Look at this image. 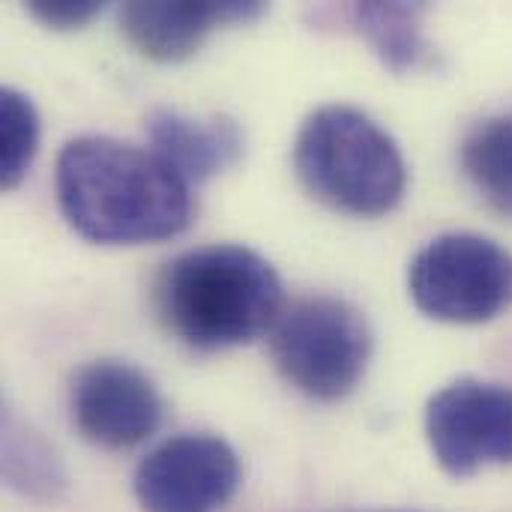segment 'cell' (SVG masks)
Segmentation results:
<instances>
[{"label": "cell", "instance_id": "6da1fadb", "mask_svg": "<svg viewBox=\"0 0 512 512\" xmlns=\"http://www.w3.org/2000/svg\"><path fill=\"white\" fill-rule=\"evenodd\" d=\"M63 219L99 246H141L180 237L192 225V186L150 147L111 135H78L54 168Z\"/></svg>", "mask_w": 512, "mask_h": 512}, {"label": "cell", "instance_id": "7a4b0ae2", "mask_svg": "<svg viewBox=\"0 0 512 512\" xmlns=\"http://www.w3.org/2000/svg\"><path fill=\"white\" fill-rule=\"evenodd\" d=\"M162 327L192 351H228L270 336L285 309L276 267L243 243H207L171 258L153 282Z\"/></svg>", "mask_w": 512, "mask_h": 512}, {"label": "cell", "instance_id": "3957f363", "mask_svg": "<svg viewBox=\"0 0 512 512\" xmlns=\"http://www.w3.org/2000/svg\"><path fill=\"white\" fill-rule=\"evenodd\" d=\"M294 171L324 207L375 219L393 213L408 192V162L396 138L363 108L318 105L297 129Z\"/></svg>", "mask_w": 512, "mask_h": 512}, {"label": "cell", "instance_id": "277c9868", "mask_svg": "<svg viewBox=\"0 0 512 512\" xmlns=\"http://www.w3.org/2000/svg\"><path fill=\"white\" fill-rule=\"evenodd\" d=\"M375 351L369 318L333 294H309L285 303L270 354L282 378L315 402H339L357 390Z\"/></svg>", "mask_w": 512, "mask_h": 512}, {"label": "cell", "instance_id": "5b68a950", "mask_svg": "<svg viewBox=\"0 0 512 512\" xmlns=\"http://www.w3.org/2000/svg\"><path fill=\"white\" fill-rule=\"evenodd\" d=\"M414 306L441 324H486L512 306V252L492 237L450 231L429 240L408 267Z\"/></svg>", "mask_w": 512, "mask_h": 512}, {"label": "cell", "instance_id": "8992f818", "mask_svg": "<svg viewBox=\"0 0 512 512\" xmlns=\"http://www.w3.org/2000/svg\"><path fill=\"white\" fill-rule=\"evenodd\" d=\"M423 429L438 468L456 480L512 465V387L453 381L426 402Z\"/></svg>", "mask_w": 512, "mask_h": 512}, {"label": "cell", "instance_id": "52a82bcc", "mask_svg": "<svg viewBox=\"0 0 512 512\" xmlns=\"http://www.w3.org/2000/svg\"><path fill=\"white\" fill-rule=\"evenodd\" d=\"M240 477V456L222 435L180 432L138 462L132 492L144 512H222Z\"/></svg>", "mask_w": 512, "mask_h": 512}, {"label": "cell", "instance_id": "ba28073f", "mask_svg": "<svg viewBox=\"0 0 512 512\" xmlns=\"http://www.w3.org/2000/svg\"><path fill=\"white\" fill-rule=\"evenodd\" d=\"M69 417L87 444L123 453L159 432L165 399L138 366L126 360H90L69 381Z\"/></svg>", "mask_w": 512, "mask_h": 512}, {"label": "cell", "instance_id": "9c48e42d", "mask_svg": "<svg viewBox=\"0 0 512 512\" xmlns=\"http://www.w3.org/2000/svg\"><path fill=\"white\" fill-rule=\"evenodd\" d=\"M264 9L261 0H132L117 9V21L135 51L177 63L192 57L213 30L249 24Z\"/></svg>", "mask_w": 512, "mask_h": 512}, {"label": "cell", "instance_id": "30bf717a", "mask_svg": "<svg viewBox=\"0 0 512 512\" xmlns=\"http://www.w3.org/2000/svg\"><path fill=\"white\" fill-rule=\"evenodd\" d=\"M150 150L189 186L207 183L234 168L246 150V135L234 117H192L180 108H153L144 120Z\"/></svg>", "mask_w": 512, "mask_h": 512}, {"label": "cell", "instance_id": "8fae6325", "mask_svg": "<svg viewBox=\"0 0 512 512\" xmlns=\"http://www.w3.org/2000/svg\"><path fill=\"white\" fill-rule=\"evenodd\" d=\"M3 486L33 504H57L69 492V471L57 447L9 402L0 414Z\"/></svg>", "mask_w": 512, "mask_h": 512}, {"label": "cell", "instance_id": "7c38bea8", "mask_svg": "<svg viewBox=\"0 0 512 512\" xmlns=\"http://www.w3.org/2000/svg\"><path fill=\"white\" fill-rule=\"evenodd\" d=\"M426 6L402 0H366L351 6V21L378 60L396 75H414L435 63V48L423 30Z\"/></svg>", "mask_w": 512, "mask_h": 512}, {"label": "cell", "instance_id": "4fadbf2b", "mask_svg": "<svg viewBox=\"0 0 512 512\" xmlns=\"http://www.w3.org/2000/svg\"><path fill=\"white\" fill-rule=\"evenodd\" d=\"M462 168L477 195L512 219V111L480 120L462 141Z\"/></svg>", "mask_w": 512, "mask_h": 512}, {"label": "cell", "instance_id": "5bb4252c", "mask_svg": "<svg viewBox=\"0 0 512 512\" xmlns=\"http://www.w3.org/2000/svg\"><path fill=\"white\" fill-rule=\"evenodd\" d=\"M42 120L33 99L18 87L0 90V186L15 189L39 153Z\"/></svg>", "mask_w": 512, "mask_h": 512}, {"label": "cell", "instance_id": "9a60e30c", "mask_svg": "<svg viewBox=\"0 0 512 512\" xmlns=\"http://www.w3.org/2000/svg\"><path fill=\"white\" fill-rule=\"evenodd\" d=\"M27 12L51 30H78L84 24H90L99 12L102 3L99 0H30Z\"/></svg>", "mask_w": 512, "mask_h": 512}, {"label": "cell", "instance_id": "2e32d148", "mask_svg": "<svg viewBox=\"0 0 512 512\" xmlns=\"http://www.w3.org/2000/svg\"><path fill=\"white\" fill-rule=\"evenodd\" d=\"M333 512H426V510H333Z\"/></svg>", "mask_w": 512, "mask_h": 512}]
</instances>
